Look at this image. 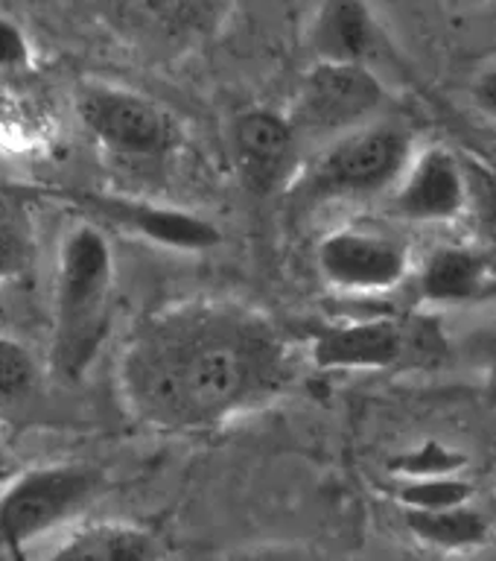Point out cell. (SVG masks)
I'll list each match as a JSON object with an SVG mask.
<instances>
[{"instance_id":"6da1fadb","label":"cell","mask_w":496,"mask_h":561,"mask_svg":"<svg viewBox=\"0 0 496 561\" xmlns=\"http://www.w3.org/2000/svg\"><path fill=\"white\" fill-rule=\"evenodd\" d=\"M296 377L269 313L231 298H184L140 316L117 357V389L149 427L210 433L261 410Z\"/></svg>"},{"instance_id":"7a4b0ae2","label":"cell","mask_w":496,"mask_h":561,"mask_svg":"<svg viewBox=\"0 0 496 561\" xmlns=\"http://www.w3.org/2000/svg\"><path fill=\"white\" fill-rule=\"evenodd\" d=\"M117 263L108 237L94 222H79L65 234L53 289V371L77 383L88 375L108 340L114 316Z\"/></svg>"},{"instance_id":"3957f363","label":"cell","mask_w":496,"mask_h":561,"mask_svg":"<svg viewBox=\"0 0 496 561\" xmlns=\"http://www.w3.org/2000/svg\"><path fill=\"white\" fill-rule=\"evenodd\" d=\"M415 156L412 135L401 123L377 117L339 138L324 140L322 152L298 170L292 187L301 199H362L392 191Z\"/></svg>"},{"instance_id":"277c9868","label":"cell","mask_w":496,"mask_h":561,"mask_svg":"<svg viewBox=\"0 0 496 561\" xmlns=\"http://www.w3.org/2000/svg\"><path fill=\"white\" fill-rule=\"evenodd\" d=\"M100 494V477L85 465L26 468L0 489V552L21 550L59 529Z\"/></svg>"},{"instance_id":"5b68a950","label":"cell","mask_w":496,"mask_h":561,"mask_svg":"<svg viewBox=\"0 0 496 561\" xmlns=\"http://www.w3.org/2000/svg\"><path fill=\"white\" fill-rule=\"evenodd\" d=\"M385 85L371 65L313 61L296 88L289 123L301 140H333L383 112Z\"/></svg>"},{"instance_id":"8992f818","label":"cell","mask_w":496,"mask_h":561,"mask_svg":"<svg viewBox=\"0 0 496 561\" xmlns=\"http://www.w3.org/2000/svg\"><path fill=\"white\" fill-rule=\"evenodd\" d=\"M77 114L85 131L112 156H170L178 144V123L155 100L108 82H85L77 91Z\"/></svg>"},{"instance_id":"52a82bcc","label":"cell","mask_w":496,"mask_h":561,"mask_svg":"<svg viewBox=\"0 0 496 561\" xmlns=\"http://www.w3.org/2000/svg\"><path fill=\"white\" fill-rule=\"evenodd\" d=\"M105 24L158 59L196 50L226 18L228 0H96Z\"/></svg>"},{"instance_id":"ba28073f","label":"cell","mask_w":496,"mask_h":561,"mask_svg":"<svg viewBox=\"0 0 496 561\" xmlns=\"http://www.w3.org/2000/svg\"><path fill=\"white\" fill-rule=\"evenodd\" d=\"M438 348L424 324L380 316L324 328L313 340L310 357L324 371H389Z\"/></svg>"},{"instance_id":"9c48e42d","label":"cell","mask_w":496,"mask_h":561,"mask_svg":"<svg viewBox=\"0 0 496 561\" xmlns=\"http://www.w3.org/2000/svg\"><path fill=\"white\" fill-rule=\"evenodd\" d=\"M315 270L339 293L380 296L412 275L410 245L371 228H336L315 245Z\"/></svg>"},{"instance_id":"30bf717a","label":"cell","mask_w":496,"mask_h":561,"mask_svg":"<svg viewBox=\"0 0 496 561\" xmlns=\"http://www.w3.org/2000/svg\"><path fill=\"white\" fill-rule=\"evenodd\" d=\"M392 210L410 222H453L471 205V184L459 158L445 147L412 156L392 191Z\"/></svg>"},{"instance_id":"8fae6325","label":"cell","mask_w":496,"mask_h":561,"mask_svg":"<svg viewBox=\"0 0 496 561\" xmlns=\"http://www.w3.org/2000/svg\"><path fill=\"white\" fill-rule=\"evenodd\" d=\"M301 138L287 112L249 108L234 121V158L243 182L254 193H272L298 175Z\"/></svg>"},{"instance_id":"7c38bea8","label":"cell","mask_w":496,"mask_h":561,"mask_svg":"<svg viewBox=\"0 0 496 561\" xmlns=\"http://www.w3.org/2000/svg\"><path fill=\"white\" fill-rule=\"evenodd\" d=\"M418 296L429 305L468 307L496 298V254L476 245H438L420 263Z\"/></svg>"},{"instance_id":"4fadbf2b","label":"cell","mask_w":496,"mask_h":561,"mask_svg":"<svg viewBox=\"0 0 496 561\" xmlns=\"http://www.w3.org/2000/svg\"><path fill=\"white\" fill-rule=\"evenodd\" d=\"M307 44L313 61L371 65L380 47V26L366 0H322L307 30Z\"/></svg>"},{"instance_id":"5bb4252c","label":"cell","mask_w":496,"mask_h":561,"mask_svg":"<svg viewBox=\"0 0 496 561\" xmlns=\"http://www.w3.org/2000/svg\"><path fill=\"white\" fill-rule=\"evenodd\" d=\"M94 205L100 217L114 226L129 228L131 234L147 237L158 245H170V249H182V252H205L222 240L214 222L182 208H161V205L129 199H100Z\"/></svg>"},{"instance_id":"9a60e30c","label":"cell","mask_w":496,"mask_h":561,"mask_svg":"<svg viewBox=\"0 0 496 561\" xmlns=\"http://www.w3.org/2000/svg\"><path fill=\"white\" fill-rule=\"evenodd\" d=\"M158 556L155 535L135 524L100 520V524L79 526L61 538L53 550V559L73 561H140Z\"/></svg>"},{"instance_id":"2e32d148","label":"cell","mask_w":496,"mask_h":561,"mask_svg":"<svg viewBox=\"0 0 496 561\" xmlns=\"http://www.w3.org/2000/svg\"><path fill=\"white\" fill-rule=\"evenodd\" d=\"M403 524L415 541L441 552H464L491 541L488 517H482L471 503L445 508H403Z\"/></svg>"},{"instance_id":"e0dca14e","label":"cell","mask_w":496,"mask_h":561,"mask_svg":"<svg viewBox=\"0 0 496 561\" xmlns=\"http://www.w3.org/2000/svg\"><path fill=\"white\" fill-rule=\"evenodd\" d=\"M473 485L455 473L436 477H401L397 482V503L403 508H445L455 503H471Z\"/></svg>"},{"instance_id":"ac0fdd59","label":"cell","mask_w":496,"mask_h":561,"mask_svg":"<svg viewBox=\"0 0 496 561\" xmlns=\"http://www.w3.org/2000/svg\"><path fill=\"white\" fill-rule=\"evenodd\" d=\"M38 383V366L30 348L12 336H0V398H24Z\"/></svg>"},{"instance_id":"d6986e66","label":"cell","mask_w":496,"mask_h":561,"mask_svg":"<svg viewBox=\"0 0 496 561\" xmlns=\"http://www.w3.org/2000/svg\"><path fill=\"white\" fill-rule=\"evenodd\" d=\"M33 261V237L30 228L12 214L0 210V284L21 278Z\"/></svg>"},{"instance_id":"ffe728a7","label":"cell","mask_w":496,"mask_h":561,"mask_svg":"<svg viewBox=\"0 0 496 561\" xmlns=\"http://www.w3.org/2000/svg\"><path fill=\"white\" fill-rule=\"evenodd\" d=\"M462 454H453V450H447L445 445H438V442H427V445H420L415 454H406L397 462V473L401 477H436V473H455L462 471L459 465H462Z\"/></svg>"},{"instance_id":"44dd1931","label":"cell","mask_w":496,"mask_h":561,"mask_svg":"<svg viewBox=\"0 0 496 561\" xmlns=\"http://www.w3.org/2000/svg\"><path fill=\"white\" fill-rule=\"evenodd\" d=\"M471 357L476 375H480L482 401L496 410V324L471 342Z\"/></svg>"},{"instance_id":"7402d4cb","label":"cell","mask_w":496,"mask_h":561,"mask_svg":"<svg viewBox=\"0 0 496 561\" xmlns=\"http://www.w3.org/2000/svg\"><path fill=\"white\" fill-rule=\"evenodd\" d=\"M30 61V42H26L24 30L0 18V70H18Z\"/></svg>"},{"instance_id":"603a6c76","label":"cell","mask_w":496,"mask_h":561,"mask_svg":"<svg viewBox=\"0 0 496 561\" xmlns=\"http://www.w3.org/2000/svg\"><path fill=\"white\" fill-rule=\"evenodd\" d=\"M476 100H480V105L496 112V70H491V73H485V77L480 79V85H476Z\"/></svg>"},{"instance_id":"cb8c5ba5","label":"cell","mask_w":496,"mask_h":561,"mask_svg":"<svg viewBox=\"0 0 496 561\" xmlns=\"http://www.w3.org/2000/svg\"><path fill=\"white\" fill-rule=\"evenodd\" d=\"M453 7H471V3H480V0H450Z\"/></svg>"},{"instance_id":"d4e9b609","label":"cell","mask_w":496,"mask_h":561,"mask_svg":"<svg viewBox=\"0 0 496 561\" xmlns=\"http://www.w3.org/2000/svg\"><path fill=\"white\" fill-rule=\"evenodd\" d=\"M491 219H494V226H496V191L494 196H491Z\"/></svg>"},{"instance_id":"484cf974","label":"cell","mask_w":496,"mask_h":561,"mask_svg":"<svg viewBox=\"0 0 496 561\" xmlns=\"http://www.w3.org/2000/svg\"><path fill=\"white\" fill-rule=\"evenodd\" d=\"M3 462H7V456H3V447H0V468H3Z\"/></svg>"}]
</instances>
